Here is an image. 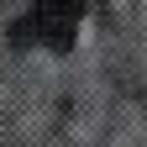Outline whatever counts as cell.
Wrapping results in <instances>:
<instances>
[{"mask_svg": "<svg viewBox=\"0 0 147 147\" xmlns=\"http://www.w3.org/2000/svg\"><path fill=\"white\" fill-rule=\"evenodd\" d=\"M79 0H37L32 16L21 21V37H32V42H42L53 53H68L74 37H79Z\"/></svg>", "mask_w": 147, "mask_h": 147, "instance_id": "1", "label": "cell"}]
</instances>
